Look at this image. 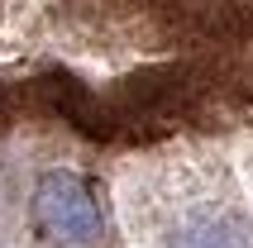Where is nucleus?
I'll use <instances>...</instances> for the list:
<instances>
[{
    "instance_id": "obj_1",
    "label": "nucleus",
    "mask_w": 253,
    "mask_h": 248,
    "mask_svg": "<svg viewBox=\"0 0 253 248\" xmlns=\"http://www.w3.org/2000/svg\"><path fill=\"white\" fill-rule=\"evenodd\" d=\"M34 229L48 239H62V244H82V239H96L100 234V201L96 191L86 186L77 172H43L39 186H34Z\"/></svg>"
}]
</instances>
